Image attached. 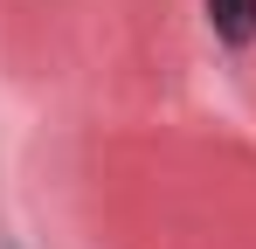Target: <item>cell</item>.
<instances>
[{
    "label": "cell",
    "instance_id": "cell-1",
    "mask_svg": "<svg viewBox=\"0 0 256 249\" xmlns=\"http://www.w3.org/2000/svg\"><path fill=\"white\" fill-rule=\"evenodd\" d=\"M208 28L228 48H250L256 42V0H208Z\"/></svg>",
    "mask_w": 256,
    "mask_h": 249
}]
</instances>
